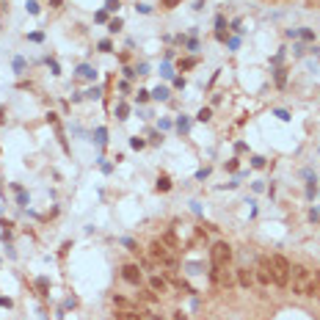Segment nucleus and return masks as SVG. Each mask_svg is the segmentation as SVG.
Listing matches in <instances>:
<instances>
[{"label":"nucleus","instance_id":"1","mask_svg":"<svg viewBox=\"0 0 320 320\" xmlns=\"http://www.w3.org/2000/svg\"><path fill=\"white\" fill-rule=\"evenodd\" d=\"M290 282H293V293L295 295H312L315 276L309 273V268H303V265H290Z\"/></svg>","mask_w":320,"mask_h":320},{"label":"nucleus","instance_id":"2","mask_svg":"<svg viewBox=\"0 0 320 320\" xmlns=\"http://www.w3.org/2000/svg\"><path fill=\"white\" fill-rule=\"evenodd\" d=\"M290 265L293 262L282 257V254H273L270 257V273H273V284L276 287H287L290 284Z\"/></svg>","mask_w":320,"mask_h":320},{"label":"nucleus","instance_id":"3","mask_svg":"<svg viewBox=\"0 0 320 320\" xmlns=\"http://www.w3.org/2000/svg\"><path fill=\"white\" fill-rule=\"evenodd\" d=\"M229 260H232V246L224 243V240L213 243V249H210V265H213V270H210V273H215V270H221V268H227Z\"/></svg>","mask_w":320,"mask_h":320},{"label":"nucleus","instance_id":"4","mask_svg":"<svg viewBox=\"0 0 320 320\" xmlns=\"http://www.w3.org/2000/svg\"><path fill=\"white\" fill-rule=\"evenodd\" d=\"M149 254H152V260L160 262V265H166V268H177V257L171 254V249H166V243L163 240H155V243L149 246Z\"/></svg>","mask_w":320,"mask_h":320},{"label":"nucleus","instance_id":"5","mask_svg":"<svg viewBox=\"0 0 320 320\" xmlns=\"http://www.w3.org/2000/svg\"><path fill=\"white\" fill-rule=\"evenodd\" d=\"M254 276H257V282H260L262 287H268L270 282H273V273H270V257H260V260H257Z\"/></svg>","mask_w":320,"mask_h":320},{"label":"nucleus","instance_id":"6","mask_svg":"<svg viewBox=\"0 0 320 320\" xmlns=\"http://www.w3.org/2000/svg\"><path fill=\"white\" fill-rule=\"evenodd\" d=\"M210 276H213V282H215V284H221V287H232V284L237 282L235 273H232L229 268H221V270H215V273H210Z\"/></svg>","mask_w":320,"mask_h":320},{"label":"nucleus","instance_id":"7","mask_svg":"<svg viewBox=\"0 0 320 320\" xmlns=\"http://www.w3.org/2000/svg\"><path fill=\"white\" fill-rule=\"evenodd\" d=\"M122 276H124V282H130V284H141V270H138V265H124L122 268Z\"/></svg>","mask_w":320,"mask_h":320},{"label":"nucleus","instance_id":"8","mask_svg":"<svg viewBox=\"0 0 320 320\" xmlns=\"http://www.w3.org/2000/svg\"><path fill=\"white\" fill-rule=\"evenodd\" d=\"M237 284L246 287V290H249V287H254V270H249V268H240V270H237Z\"/></svg>","mask_w":320,"mask_h":320},{"label":"nucleus","instance_id":"9","mask_svg":"<svg viewBox=\"0 0 320 320\" xmlns=\"http://www.w3.org/2000/svg\"><path fill=\"white\" fill-rule=\"evenodd\" d=\"M113 306L122 309V312H135V309H138L133 301H127V298H122V295H113Z\"/></svg>","mask_w":320,"mask_h":320},{"label":"nucleus","instance_id":"10","mask_svg":"<svg viewBox=\"0 0 320 320\" xmlns=\"http://www.w3.org/2000/svg\"><path fill=\"white\" fill-rule=\"evenodd\" d=\"M149 284H152V290H155V293H166V282H163L160 276H152Z\"/></svg>","mask_w":320,"mask_h":320},{"label":"nucleus","instance_id":"11","mask_svg":"<svg viewBox=\"0 0 320 320\" xmlns=\"http://www.w3.org/2000/svg\"><path fill=\"white\" fill-rule=\"evenodd\" d=\"M138 320H163V318L155 315V312H149V309H143V312H138Z\"/></svg>","mask_w":320,"mask_h":320},{"label":"nucleus","instance_id":"12","mask_svg":"<svg viewBox=\"0 0 320 320\" xmlns=\"http://www.w3.org/2000/svg\"><path fill=\"white\" fill-rule=\"evenodd\" d=\"M163 243L171 246V251H177V249H179V243H177V237H174V235H166V237H163Z\"/></svg>","mask_w":320,"mask_h":320},{"label":"nucleus","instance_id":"13","mask_svg":"<svg viewBox=\"0 0 320 320\" xmlns=\"http://www.w3.org/2000/svg\"><path fill=\"white\" fill-rule=\"evenodd\" d=\"M312 295L320 301V273H315V287H312Z\"/></svg>","mask_w":320,"mask_h":320},{"label":"nucleus","instance_id":"14","mask_svg":"<svg viewBox=\"0 0 320 320\" xmlns=\"http://www.w3.org/2000/svg\"><path fill=\"white\" fill-rule=\"evenodd\" d=\"M169 188H171L169 185V177H160L158 179V191H169Z\"/></svg>","mask_w":320,"mask_h":320},{"label":"nucleus","instance_id":"15","mask_svg":"<svg viewBox=\"0 0 320 320\" xmlns=\"http://www.w3.org/2000/svg\"><path fill=\"white\" fill-rule=\"evenodd\" d=\"M199 119H202V122H207V119H210V110H207V108L199 110Z\"/></svg>","mask_w":320,"mask_h":320}]
</instances>
